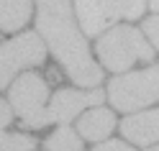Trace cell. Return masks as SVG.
Masks as SVG:
<instances>
[{
	"label": "cell",
	"instance_id": "cell-4",
	"mask_svg": "<svg viewBox=\"0 0 159 151\" xmlns=\"http://www.w3.org/2000/svg\"><path fill=\"white\" fill-rule=\"evenodd\" d=\"M77 18L87 36H98L113 21L139 18L146 8V0H75Z\"/></svg>",
	"mask_w": 159,
	"mask_h": 151
},
{
	"label": "cell",
	"instance_id": "cell-16",
	"mask_svg": "<svg viewBox=\"0 0 159 151\" xmlns=\"http://www.w3.org/2000/svg\"><path fill=\"white\" fill-rule=\"evenodd\" d=\"M149 3H152V8H154V11H159V0H149Z\"/></svg>",
	"mask_w": 159,
	"mask_h": 151
},
{
	"label": "cell",
	"instance_id": "cell-2",
	"mask_svg": "<svg viewBox=\"0 0 159 151\" xmlns=\"http://www.w3.org/2000/svg\"><path fill=\"white\" fill-rule=\"evenodd\" d=\"M98 56L111 72H126L136 62H152L154 46L131 26L111 28L100 41H98Z\"/></svg>",
	"mask_w": 159,
	"mask_h": 151
},
{
	"label": "cell",
	"instance_id": "cell-6",
	"mask_svg": "<svg viewBox=\"0 0 159 151\" xmlns=\"http://www.w3.org/2000/svg\"><path fill=\"white\" fill-rule=\"evenodd\" d=\"M44 56H46L44 41L36 33H23V36H16L13 41L3 44L0 46V87L11 82L16 72L41 64Z\"/></svg>",
	"mask_w": 159,
	"mask_h": 151
},
{
	"label": "cell",
	"instance_id": "cell-8",
	"mask_svg": "<svg viewBox=\"0 0 159 151\" xmlns=\"http://www.w3.org/2000/svg\"><path fill=\"white\" fill-rule=\"evenodd\" d=\"M121 131L134 144H157L159 141V108L149 110V113L128 115L121 123Z\"/></svg>",
	"mask_w": 159,
	"mask_h": 151
},
{
	"label": "cell",
	"instance_id": "cell-10",
	"mask_svg": "<svg viewBox=\"0 0 159 151\" xmlns=\"http://www.w3.org/2000/svg\"><path fill=\"white\" fill-rule=\"evenodd\" d=\"M31 18V0H0V28L18 31Z\"/></svg>",
	"mask_w": 159,
	"mask_h": 151
},
{
	"label": "cell",
	"instance_id": "cell-7",
	"mask_svg": "<svg viewBox=\"0 0 159 151\" xmlns=\"http://www.w3.org/2000/svg\"><path fill=\"white\" fill-rule=\"evenodd\" d=\"M103 103L100 90H59L46 105V123H69L75 115H80L85 108Z\"/></svg>",
	"mask_w": 159,
	"mask_h": 151
},
{
	"label": "cell",
	"instance_id": "cell-9",
	"mask_svg": "<svg viewBox=\"0 0 159 151\" xmlns=\"http://www.w3.org/2000/svg\"><path fill=\"white\" fill-rule=\"evenodd\" d=\"M116 126V118L111 110H105V108H93L90 113H85L82 118H80V136L87 138V141H103L108 133L113 131Z\"/></svg>",
	"mask_w": 159,
	"mask_h": 151
},
{
	"label": "cell",
	"instance_id": "cell-15",
	"mask_svg": "<svg viewBox=\"0 0 159 151\" xmlns=\"http://www.w3.org/2000/svg\"><path fill=\"white\" fill-rule=\"evenodd\" d=\"M11 120H13V110L8 108V105L3 103V100H0V133H3V128H5L8 123H11Z\"/></svg>",
	"mask_w": 159,
	"mask_h": 151
},
{
	"label": "cell",
	"instance_id": "cell-3",
	"mask_svg": "<svg viewBox=\"0 0 159 151\" xmlns=\"http://www.w3.org/2000/svg\"><path fill=\"white\" fill-rule=\"evenodd\" d=\"M108 97L116 110L134 113L149 103L159 100V64H152L141 72H131L123 77H116L108 87Z\"/></svg>",
	"mask_w": 159,
	"mask_h": 151
},
{
	"label": "cell",
	"instance_id": "cell-5",
	"mask_svg": "<svg viewBox=\"0 0 159 151\" xmlns=\"http://www.w3.org/2000/svg\"><path fill=\"white\" fill-rule=\"evenodd\" d=\"M46 97L49 87L39 74H23L11 87V105L16 115L21 118V123L28 128L46 126Z\"/></svg>",
	"mask_w": 159,
	"mask_h": 151
},
{
	"label": "cell",
	"instance_id": "cell-13",
	"mask_svg": "<svg viewBox=\"0 0 159 151\" xmlns=\"http://www.w3.org/2000/svg\"><path fill=\"white\" fill-rule=\"evenodd\" d=\"M144 31L149 36V41L154 44V49H159V16H152L149 21H144Z\"/></svg>",
	"mask_w": 159,
	"mask_h": 151
},
{
	"label": "cell",
	"instance_id": "cell-1",
	"mask_svg": "<svg viewBox=\"0 0 159 151\" xmlns=\"http://www.w3.org/2000/svg\"><path fill=\"white\" fill-rule=\"evenodd\" d=\"M39 33L62 62L67 74L82 87H95L103 82L100 67L93 62L82 33L72 18V0H39Z\"/></svg>",
	"mask_w": 159,
	"mask_h": 151
},
{
	"label": "cell",
	"instance_id": "cell-14",
	"mask_svg": "<svg viewBox=\"0 0 159 151\" xmlns=\"http://www.w3.org/2000/svg\"><path fill=\"white\" fill-rule=\"evenodd\" d=\"M93 151H134L128 144H121V141H105V144H98Z\"/></svg>",
	"mask_w": 159,
	"mask_h": 151
},
{
	"label": "cell",
	"instance_id": "cell-17",
	"mask_svg": "<svg viewBox=\"0 0 159 151\" xmlns=\"http://www.w3.org/2000/svg\"><path fill=\"white\" fill-rule=\"evenodd\" d=\"M146 151H159V146H154V149H146Z\"/></svg>",
	"mask_w": 159,
	"mask_h": 151
},
{
	"label": "cell",
	"instance_id": "cell-12",
	"mask_svg": "<svg viewBox=\"0 0 159 151\" xmlns=\"http://www.w3.org/2000/svg\"><path fill=\"white\" fill-rule=\"evenodd\" d=\"M36 141L23 133H0V151H34Z\"/></svg>",
	"mask_w": 159,
	"mask_h": 151
},
{
	"label": "cell",
	"instance_id": "cell-11",
	"mask_svg": "<svg viewBox=\"0 0 159 151\" xmlns=\"http://www.w3.org/2000/svg\"><path fill=\"white\" fill-rule=\"evenodd\" d=\"M46 149L49 151H80L82 144H80V138H77V133L72 128L62 126V128H57L54 133L46 138Z\"/></svg>",
	"mask_w": 159,
	"mask_h": 151
}]
</instances>
